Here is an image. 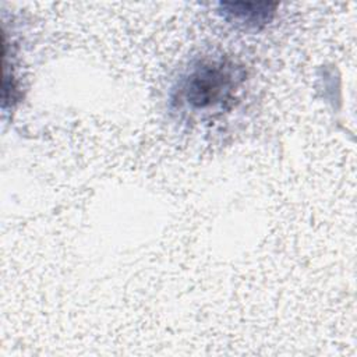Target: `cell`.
I'll list each match as a JSON object with an SVG mask.
<instances>
[{
    "instance_id": "6da1fadb",
    "label": "cell",
    "mask_w": 357,
    "mask_h": 357,
    "mask_svg": "<svg viewBox=\"0 0 357 357\" xmlns=\"http://www.w3.org/2000/svg\"><path fill=\"white\" fill-rule=\"evenodd\" d=\"M245 79V71L230 59H204L195 63L173 88V103L194 114L227 107Z\"/></svg>"
},
{
    "instance_id": "7a4b0ae2",
    "label": "cell",
    "mask_w": 357,
    "mask_h": 357,
    "mask_svg": "<svg viewBox=\"0 0 357 357\" xmlns=\"http://www.w3.org/2000/svg\"><path fill=\"white\" fill-rule=\"evenodd\" d=\"M223 15L230 22L245 28H259L266 25L275 14L276 4H248V3H223Z\"/></svg>"
}]
</instances>
